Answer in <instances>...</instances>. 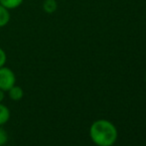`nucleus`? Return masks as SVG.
Here are the masks:
<instances>
[{
	"label": "nucleus",
	"instance_id": "nucleus-1",
	"mask_svg": "<svg viewBox=\"0 0 146 146\" xmlns=\"http://www.w3.org/2000/svg\"><path fill=\"white\" fill-rule=\"evenodd\" d=\"M118 132L115 125L108 119H98L90 127V137L98 146H112L117 140Z\"/></svg>",
	"mask_w": 146,
	"mask_h": 146
},
{
	"label": "nucleus",
	"instance_id": "nucleus-2",
	"mask_svg": "<svg viewBox=\"0 0 146 146\" xmlns=\"http://www.w3.org/2000/svg\"><path fill=\"white\" fill-rule=\"evenodd\" d=\"M15 85L16 76L14 72L5 66L0 68V90L3 92H8Z\"/></svg>",
	"mask_w": 146,
	"mask_h": 146
},
{
	"label": "nucleus",
	"instance_id": "nucleus-3",
	"mask_svg": "<svg viewBox=\"0 0 146 146\" xmlns=\"http://www.w3.org/2000/svg\"><path fill=\"white\" fill-rule=\"evenodd\" d=\"M8 94H9V98L12 100L18 102V100H22V98L24 96V90L21 87L15 85L8 90Z\"/></svg>",
	"mask_w": 146,
	"mask_h": 146
},
{
	"label": "nucleus",
	"instance_id": "nucleus-4",
	"mask_svg": "<svg viewBox=\"0 0 146 146\" xmlns=\"http://www.w3.org/2000/svg\"><path fill=\"white\" fill-rule=\"evenodd\" d=\"M42 8L44 12L48 14H53L58 9L57 0H44L42 3Z\"/></svg>",
	"mask_w": 146,
	"mask_h": 146
},
{
	"label": "nucleus",
	"instance_id": "nucleus-5",
	"mask_svg": "<svg viewBox=\"0 0 146 146\" xmlns=\"http://www.w3.org/2000/svg\"><path fill=\"white\" fill-rule=\"evenodd\" d=\"M10 18L11 16H10L9 10L0 4V28L5 27L9 23Z\"/></svg>",
	"mask_w": 146,
	"mask_h": 146
},
{
	"label": "nucleus",
	"instance_id": "nucleus-6",
	"mask_svg": "<svg viewBox=\"0 0 146 146\" xmlns=\"http://www.w3.org/2000/svg\"><path fill=\"white\" fill-rule=\"evenodd\" d=\"M24 0H0V4L8 10L16 9L23 4Z\"/></svg>",
	"mask_w": 146,
	"mask_h": 146
},
{
	"label": "nucleus",
	"instance_id": "nucleus-7",
	"mask_svg": "<svg viewBox=\"0 0 146 146\" xmlns=\"http://www.w3.org/2000/svg\"><path fill=\"white\" fill-rule=\"evenodd\" d=\"M10 118V110L4 104H0V126L5 124Z\"/></svg>",
	"mask_w": 146,
	"mask_h": 146
},
{
	"label": "nucleus",
	"instance_id": "nucleus-8",
	"mask_svg": "<svg viewBox=\"0 0 146 146\" xmlns=\"http://www.w3.org/2000/svg\"><path fill=\"white\" fill-rule=\"evenodd\" d=\"M8 141V134L6 132L5 129H3L2 127H0V146H3L6 144V142Z\"/></svg>",
	"mask_w": 146,
	"mask_h": 146
},
{
	"label": "nucleus",
	"instance_id": "nucleus-9",
	"mask_svg": "<svg viewBox=\"0 0 146 146\" xmlns=\"http://www.w3.org/2000/svg\"><path fill=\"white\" fill-rule=\"evenodd\" d=\"M6 61H7V55H6L5 51L0 47V68L5 66Z\"/></svg>",
	"mask_w": 146,
	"mask_h": 146
},
{
	"label": "nucleus",
	"instance_id": "nucleus-10",
	"mask_svg": "<svg viewBox=\"0 0 146 146\" xmlns=\"http://www.w3.org/2000/svg\"><path fill=\"white\" fill-rule=\"evenodd\" d=\"M3 100H4V92L2 90H0V104H1Z\"/></svg>",
	"mask_w": 146,
	"mask_h": 146
},
{
	"label": "nucleus",
	"instance_id": "nucleus-11",
	"mask_svg": "<svg viewBox=\"0 0 146 146\" xmlns=\"http://www.w3.org/2000/svg\"><path fill=\"white\" fill-rule=\"evenodd\" d=\"M145 81H146V74H145Z\"/></svg>",
	"mask_w": 146,
	"mask_h": 146
}]
</instances>
